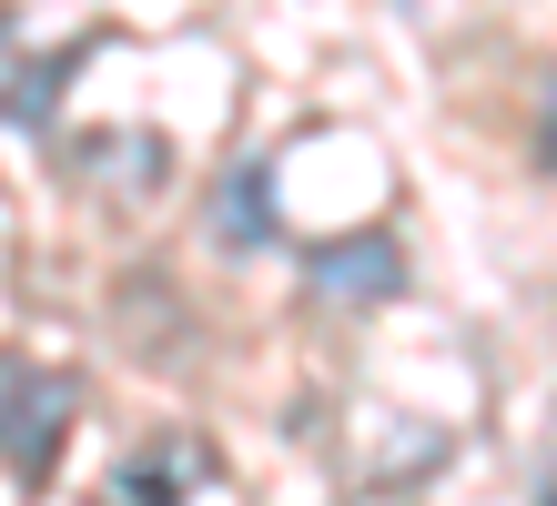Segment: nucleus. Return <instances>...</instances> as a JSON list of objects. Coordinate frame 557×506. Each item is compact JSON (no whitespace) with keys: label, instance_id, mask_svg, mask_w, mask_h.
Wrapping results in <instances>:
<instances>
[{"label":"nucleus","instance_id":"nucleus-1","mask_svg":"<svg viewBox=\"0 0 557 506\" xmlns=\"http://www.w3.org/2000/svg\"><path fill=\"white\" fill-rule=\"evenodd\" d=\"M72 416H82V385L61 375V365L0 355V466H11V477H51Z\"/></svg>","mask_w":557,"mask_h":506},{"label":"nucleus","instance_id":"nucleus-2","mask_svg":"<svg viewBox=\"0 0 557 506\" xmlns=\"http://www.w3.org/2000/svg\"><path fill=\"white\" fill-rule=\"evenodd\" d=\"M82 72V51H30V30H21V11H0V122H21V132H51V112H61V82Z\"/></svg>","mask_w":557,"mask_h":506},{"label":"nucleus","instance_id":"nucleus-3","mask_svg":"<svg viewBox=\"0 0 557 506\" xmlns=\"http://www.w3.org/2000/svg\"><path fill=\"white\" fill-rule=\"evenodd\" d=\"M305 284L345 294V304H375V294L406 284V263H396V244H385V233H345V244H314V254H305Z\"/></svg>","mask_w":557,"mask_h":506},{"label":"nucleus","instance_id":"nucleus-4","mask_svg":"<svg viewBox=\"0 0 557 506\" xmlns=\"http://www.w3.org/2000/svg\"><path fill=\"white\" fill-rule=\"evenodd\" d=\"M203 477H213V456L173 435V446H152V456H133V466L112 477V506H183Z\"/></svg>","mask_w":557,"mask_h":506},{"label":"nucleus","instance_id":"nucleus-5","mask_svg":"<svg viewBox=\"0 0 557 506\" xmlns=\"http://www.w3.org/2000/svg\"><path fill=\"white\" fill-rule=\"evenodd\" d=\"M223 244H264V162H244L223 193Z\"/></svg>","mask_w":557,"mask_h":506},{"label":"nucleus","instance_id":"nucleus-6","mask_svg":"<svg viewBox=\"0 0 557 506\" xmlns=\"http://www.w3.org/2000/svg\"><path fill=\"white\" fill-rule=\"evenodd\" d=\"M537 162L557 173V82H547V101H537Z\"/></svg>","mask_w":557,"mask_h":506}]
</instances>
